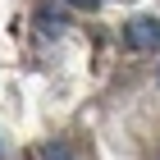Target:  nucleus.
<instances>
[{
	"mask_svg": "<svg viewBox=\"0 0 160 160\" xmlns=\"http://www.w3.org/2000/svg\"><path fill=\"white\" fill-rule=\"evenodd\" d=\"M123 41H128L133 50H156L160 46V18L142 14V18H133V23H123Z\"/></svg>",
	"mask_w": 160,
	"mask_h": 160,
	"instance_id": "nucleus-1",
	"label": "nucleus"
},
{
	"mask_svg": "<svg viewBox=\"0 0 160 160\" xmlns=\"http://www.w3.org/2000/svg\"><path fill=\"white\" fill-rule=\"evenodd\" d=\"M37 160H73V151L64 147V142H50V147H41V156Z\"/></svg>",
	"mask_w": 160,
	"mask_h": 160,
	"instance_id": "nucleus-2",
	"label": "nucleus"
},
{
	"mask_svg": "<svg viewBox=\"0 0 160 160\" xmlns=\"http://www.w3.org/2000/svg\"><path fill=\"white\" fill-rule=\"evenodd\" d=\"M37 23H41V32H46V37H55V32L64 28V23H60V18H55L50 9H41V14H37Z\"/></svg>",
	"mask_w": 160,
	"mask_h": 160,
	"instance_id": "nucleus-3",
	"label": "nucleus"
},
{
	"mask_svg": "<svg viewBox=\"0 0 160 160\" xmlns=\"http://www.w3.org/2000/svg\"><path fill=\"white\" fill-rule=\"evenodd\" d=\"M69 5H78V9H96V0H69Z\"/></svg>",
	"mask_w": 160,
	"mask_h": 160,
	"instance_id": "nucleus-4",
	"label": "nucleus"
}]
</instances>
